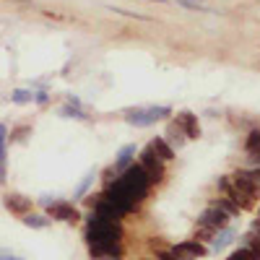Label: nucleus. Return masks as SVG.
Segmentation results:
<instances>
[{
    "label": "nucleus",
    "instance_id": "1",
    "mask_svg": "<svg viewBox=\"0 0 260 260\" xmlns=\"http://www.w3.org/2000/svg\"><path fill=\"white\" fill-rule=\"evenodd\" d=\"M120 185L133 195V201L138 203L141 198H146V192H148V177H146V172H143V167L141 164H130L125 172H122V177H120Z\"/></svg>",
    "mask_w": 260,
    "mask_h": 260
},
{
    "label": "nucleus",
    "instance_id": "2",
    "mask_svg": "<svg viewBox=\"0 0 260 260\" xmlns=\"http://www.w3.org/2000/svg\"><path fill=\"white\" fill-rule=\"evenodd\" d=\"M138 164L143 167V172H146V177H148V182H151V185L159 182V180L164 177V159H159V156H156V151L151 148V146L141 151Z\"/></svg>",
    "mask_w": 260,
    "mask_h": 260
},
{
    "label": "nucleus",
    "instance_id": "3",
    "mask_svg": "<svg viewBox=\"0 0 260 260\" xmlns=\"http://www.w3.org/2000/svg\"><path fill=\"white\" fill-rule=\"evenodd\" d=\"M229 219H232V216H229L224 208H219L216 203H211V206L201 213L198 226H208L211 232H219V229H226V226H229Z\"/></svg>",
    "mask_w": 260,
    "mask_h": 260
},
{
    "label": "nucleus",
    "instance_id": "4",
    "mask_svg": "<svg viewBox=\"0 0 260 260\" xmlns=\"http://www.w3.org/2000/svg\"><path fill=\"white\" fill-rule=\"evenodd\" d=\"M232 185H234V190L237 192H242V195H247V198H260V182H255L252 180V175L250 172H234L232 175Z\"/></svg>",
    "mask_w": 260,
    "mask_h": 260
},
{
    "label": "nucleus",
    "instance_id": "5",
    "mask_svg": "<svg viewBox=\"0 0 260 260\" xmlns=\"http://www.w3.org/2000/svg\"><path fill=\"white\" fill-rule=\"evenodd\" d=\"M47 213L52 216V219H57V221H68V224H73V221H78V219H81L78 211H76L71 203H65V201L47 203Z\"/></svg>",
    "mask_w": 260,
    "mask_h": 260
},
{
    "label": "nucleus",
    "instance_id": "6",
    "mask_svg": "<svg viewBox=\"0 0 260 260\" xmlns=\"http://www.w3.org/2000/svg\"><path fill=\"white\" fill-rule=\"evenodd\" d=\"M6 208L11 211V213H16V216H26V213H31V198H26V195H18V192H11V195H6Z\"/></svg>",
    "mask_w": 260,
    "mask_h": 260
},
{
    "label": "nucleus",
    "instance_id": "7",
    "mask_svg": "<svg viewBox=\"0 0 260 260\" xmlns=\"http://www.w3.org/2000/svg\"><path fill=\"white\" fill-rule=\"evenodd\" d=\"M172 252H177V255H185V257L195 260V257L206 255V252H208V247H203V245H201V240H185V242H180V245L172 247Z\"/></svg>",
    "mask_w": 260,
    "mask_h": 260
},
{
    "label": "nucleus",
    "instance_id": "8",
    "mask_svg": "<svg viewBox=\"0 0 260 260\" xmlns=\"http://www.w3.org/2000/svg\"><path fill=\"white\" fill-rule=\"evenodd\" d=\"M177 125L182 127V133L187 136V141H192V138H198V136H201L198 117H195L192 112H180V115H177Z\"/></svg>",
    "mask_w": 260,
    "mask_h": 260
},
{
    "label": "nucleus",
    "instance_id": "9",
    "mask_svg": "<svg viewBox=\"0 0 260 260\" xmlns=\"http://www.w3.org/2000/svg\"><path fill=\"white\" fill-rule=\"evenodd\" d=\"M234 237H237V232H234V229H229V226H226V229H219V232L213 234V240H211V250H213V252L224 250L226 245H232V242H234Z\"/></svg>",
    "mask_w": 260,
    "mask_h": 260
},
{
    "label": "nucleus",
    "instance_id": "10",
    "mask_svg": "<svg viewBox=\"0 0 260 260\" xmlns=\"http://www.w3.org/2000/svg\"><path fill=\"white\" fill-rule=\"evenodd\" d=\"M136 154H138V148H136V143H127V146H122V148L117 151V159H115V167L125 172V169L130 167V161L136 159Z\"/></svg>",
    "mask_w": 260,
    "mask_h": 260
},
{
    "label": "nucleus",
    "instance_id": "11",
    "mask_svg": "<svg viewBox=\"0 0 260 260\" xmlns=\"http://www.w3.org/2000/svg\"><path fill=\"white\" fill-rule=\"evenodd\" d=\"M125 120L130 125H136V127H148L151 122H154V120H151V115H148V110H127Z\"/></svg>",
    "mask_w": 260,
    "mask_h": 260
},
{
    "label": "nucleus",
    "instance_id": "12",
    "mask_svg": "<svg viewBox=\"0 0 260 260\" xmlns=\"http://www.w3.org/2000/svg\"><path fill=\"white\" fill-rule=\"evenodd\" d=\"M148 146L156 151V156H159V159H164V161L175 159V148H172V146H169V143H167L164 138H154V141H151Z\"/></svg>",
    "mask_w": 260,
    "mask_h": 260
},
{
    "label": "nucleus",
    "instance_id": "13",
    "mask_svg": "<svg viewBox=\"0 0 260 260\" xmlns=\"http://www.w3.org/2000/svg\"><path fill=\"white\" fill-rule=\"evenodd\" d=\"M185 141H187V136L182 133V127H180L177 122H172V125L167 127V143H169V146H177V148H180V146H182Z\"/></svg>",
    "mask_w": 260,
    "mask_h": 260
},
{
    "label": "nucleus",
    "instance_id": "14",
    "mask_svg": "<svg viewBox=\"0 0 260 260\" xmlns=\"http://www.w3.org/2000/svg\"><path fill=\"white\" fill-rule=\"evenodd\" d=\"M52 219H47V216H42V213H26L24 216V224L31 226V229H47Z\"/></svg>",
    "mask_w": 260,
    "mask_h": 260
},
{
    "label": "nucleus",
    "instance_id": "15",
    "mask_svg": "<svg viewBox=\"0 0 260 260\" xmlns=\"http://www.w3.org/2000/svg\"><path fill=\"white\" fill-rule=\"evenodd\" d=\"M245 151H247V154H257V151H260V130H250V133H247Z\"/></svg>",
    "mask_w": 260,
    "mask_h": 260
},
{
    "label": "nucleus",
    "instance_id": "16",
    "mask_svg": "<svg viewBox=\"0 0 260 260\" xmlns=\"http://www.w3.org/2000/svg\"><path fill=\"white\" fill-rule=\"evenodd\" d=\"M60 115L62 117H76V120H89V115H86L81 107H76V104H65L62 110H60Z\"/></svg>",
    "mask_w": 260,
    "mask_h": 260
},
{
    "label": "nucleus",
    "instance_id": "17",
    "mask_svg": "<svg viewBox=\"0 0 260 260\" xmlns=\"http://www.w3.org/2000/svg\"><path fill=\"white\" fill-rule=\"evenodd\" d=\"M216 206H219V208H224L229 216H237V213H240V206H237L232 198H219V201H216Z\"/></svg>",
    "mask_w": 260,
    "mask_h": 260
},
{
    "label": "nucleus",
    "instance_id": "18",
    "mask_svg": "<svg viewBox=\"0 0 260 260\" xmlns=\"http://www.w3.org/2000/svg\"><path fill=\"white\" fill-rule=\"evenodd\" d=\"M11 102H16V104H26V102H34V91H13L11 94Z\"/></svg>",
    "mask_w": 260,
    "mask_h": 260
},
{
    "label": "nucleus",
    "instance_id": "19",
    "mask_svg": "<svg viewBox=\"0 0 260 260\" xmlns=\"http://www.w3.org/2000/svg\"><path fill=\"white\" fill-rule=\"evenodd\" d=\"M146 110H148V115H151V120H161V117H167L172 110H169V107H146Z\"/></svg>",
    "mask_w": 260,
    "mask_h": 260
},
{
    "label": "nucleus",
    "instance_id": "20",
    "mask_svg": "<svg viewBox=\"0 0 260 260\" xmlns=\"http://www.w3.org/2000/svg\"><path fill=\"white\" fill-rule=\"evenodd\" d=\"M0 164H6V125H0Z\"/></svg>",
    "mask_w": 260,
    "mask_h": 260
},
{
    "label": "nucleus",
    "instance_id": "21",
    "mask_svg": "<svg viewBox=\"0 0 260 260\" xmlns=\"http://www.w3.org/2000/svg\"><path fill=\"white\" fill-rule=\"evenodd\" d=\"M91 180H94V172H89V175H86V180L78 185V190H76V195H83L86 190H89V185H91Z\"/></svg>",
    "mask_w": 260,
    "mask_h": 260
},
{
    "label": "nucleus",
    "instance_id": "22",
    "mask_svg": "<svg viewBox=\"0 0 260 260\" xmlns=\"http://www.w3.org/2000/svg\"><path fill=\"white\" fill-rule=\"evenodd\" d=\"M177 3H180V6H185V8H192V11H206V8L198 3V0H177Z\"/></svg>",
    "mask_w": 260,
    "mask_h": 260
},
{
    "label": "nucleus",
    "instance_id": "23",
    "mask_svg": "<svg viewBox=\"0 0 260 260\" xmlns=\"http://www.w3.org/2000/svg\"><path fill=\"white\" fill-rule=\"evenodd\" d=\"M226 260H247V250H245V247H240L237 252H232Z\"/></svg>",
    "mask_w": 260,
    "mask_h": 260
},
{
    "label": "nucleus",
    "instance_id": "24",
    "mask_svg": "<svg viewBox=\"0 0 260 260\" xmlns=\"http://www.w3.org/2000/svg\"><path fill=\"white\" fill-rule=\"evenodd\" d=\"M34 102L45 104V102H47V91H37V94H34Z\"/></svg>",
    "mask_w": 260,
    "mask_h": 260
},
{
    "label": "nucleus",
    "instance_id": "25",
    "mask_svg": "<svg viewBox=\"0 0 260 260\" xmlns=\"http://www.w3.org/2000/svg\"><path fill=\"white\" fill-rule=\"evenodd\" d=\"M257 221H260V211H257Z\"/></svg>",
    "mask_w": 260,
    "mask_h": 260
},
{
    "label": "nucleus",
    "instance_id": "26",
    "mask_svg": "<svg viewBox=\"0 0 260 260\" xmlns=\"http://www.w3.org/2000/svg\"><path fill=\"white\" fill-rule=\"evenodd\" d=\"M148 260H151V257H148Z\"/></svg>",
    "mask_w": 260,
    "mask_h": 260
}]
</instances>
